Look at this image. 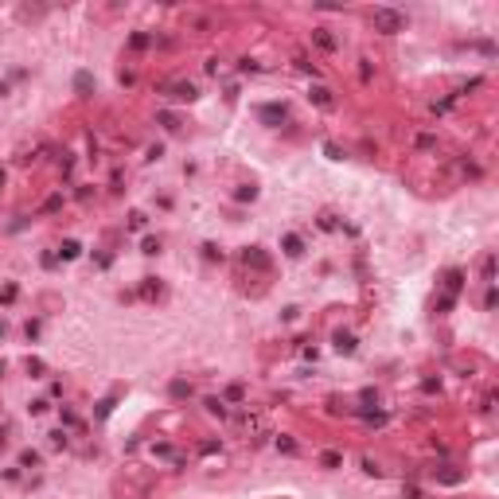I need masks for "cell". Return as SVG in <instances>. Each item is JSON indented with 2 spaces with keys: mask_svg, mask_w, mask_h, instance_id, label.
<instances>
[{
  "mask_svg": "<svg viewBox=\"0 0 499 499\" xmlns=\"http://www.w3.org/2000/svg\"><path fill=\"white\" fill-rule=\"evenodd\" d=\"M370 20H375V28H379V31H398V28H402V16L390 12V8H375Z\"/></svg>",
  "mask_w": 499,
  "mask_h": 499,
  "instance_id": "6da1fadb",
  "label": "cell"
},
{
  "mask_svg": "<svg viewBox=\"0 0 499 499\" xmlns=\"http://www.w3.org/2000/svg\"><path fill=\"white\" fill-rule=\"evenodd\" d=\"M285 254H293V258H296V254H304V246H300V238H296V234L285 238Z\"/></svg>",
  "mask_w": 499,
  "mask_h": 499,
  "instance_id": "7a4b0ae2",
  "label": "cell"
},
{
  "mask_svg": "<svg viewBox=\"0 0 499 499\" xmlns=\"http://www.w3.org/2000/svg\"><path fill=\"white\" fill-rule=\"evenodd\" d=\"M262 117H265V121H277V117H285V105H265V109H262Z\"/></svg>",
  "mask_w": 499,
  "mask_h": 499,
  "instance_id": "3957f363",
  "label": "cell"
},
{
  "mask_svg": "<svg viewBox=\"0 0 499 499\" xmlns=\"http://www.w3.org/2000/svg\"><path fill=\"white\" fill-rule=\"evenodd\" d=\"M246 262H254V265H262V269H265V265H269V258H265L262 250H246Z\"/></svg>",
  "mask_w": 499,
  "mask_h": 499,
  "instance_id": "277c9868",
  "label": "cell"
},
{
  "mask_svg": "<svg viewBox=\"0 0 499 499\" xmlns=\"http://www.w3.org/2000/svg\"><path fill=\"white\" fill-rule=\"evenodd\" d=\"M74 86L82 90V94H90V90H94V78H90V74H78V78H74Z\"/></svg>",
  "mask_w": 499,
  "mask_h": 499,
  "instance_id": "5b68a950",
  "label": "cell"
},
{
  "mask_svg": "<svg viewBox=\"0 0 499 499\" xmlns=\"http://www.w3.org/2000/svg\"><path fill=\"white\" fill-rule=\"evenodd\" d=\"M336 347H339V351H355V339H351V336H339Z\"/></svg>",
  "mask_w": 499,
  "mask_h": 499,
  "instance_id": "8992f818",
  "label": "cell"
},
{
  "mask_svg": "<svg viewBox=\"0 0 499 499\" xmlns=\"http://www.w3.org/2000/svg\"><path fill=\"white\" fill-rule=\"evenodd\" d=\"M320 464H324V468H336L339 456H336V453H324V456H320Z\"/></svg>",
  "mask_w": 499,
  "mask_h": 499,
  "instance_id": "52a82bcc",
  "label": "cell"
},
{
  "mask_svg": "<svg viewBox=\"0 0 499 499\" xmlns=\"http://www.w3.org/2000/svg\"><path fill=\"white\" fill-rule=\"evenodd\" d=\"M316 43H320V47H336V39H332L328 31H316Z\"/></svg>",
  "mask_w": 499,
  "mask_h": 499,
  "instance_id": "ba28073f",
  "label": "cell"
},
{
  "mask_svg": "<svg viewBox=\"0 0 499 499\" xmlns=\"http://www.w3.org/2000/svg\"><path fill=\"white\" fill-rule=\"evenodd\" d=\"M63 258H78V242H63Z\"/></svg>",
  "mask_w": 499,
  "mask_h": 499,
  "instance_id": "9c48e42d",
  "label": "cell"
},
{
  "mask_svg": "<svg viewBox=\"0 0 499 499\" xmlns=\"http://www.w3.org/2000/svg\"><path fill=\"white\" fill-rule=\"evenodd\" d=\"M445 285H449V293H456V289H460V273H449V281H445Z\"/></svg>",
  "mask_w": 499,
  "mask_h": 499,
  "instance_id": "30bf717a",
  "label": "cell"
},
{
  "mask_svg": "<svg viewBox=\"0 0 499 499\" xmlns=\"http://www.w3.org/2000/svg\"><path fill=\"white\" fill-rule=\"evenodd\" d=\"M0 375H4V363H0Z\"/></svg>",
  "mask_w": 499,
  "mask_h": 499,
  "instance_id": "8fae6325",
  "label": "cell"
}]
</instances>
